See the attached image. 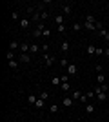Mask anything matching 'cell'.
Wrapping results in <instances>:
<instances>
[{"label":"cell","mask_w":109,"mask_h":122,"mask_svg":"<svg viewBox=\"0 0 109 122\" xmlns=\"http://www.w3.org/2000/svg\"><path fill=\"white\" fill-rule=\"evenodd\" d=\"M58 31H60V33H66V25H64V24L58 25Z\"/></svg>","instance_id":"35"},{"label":"cell","mask_w":109,"mask_h":122,"mask_svg":"<svg viewBox=\"0 0 109 122\" xmlns=\"http://www.w3.org/2000/svg\"><path fill=\"white\" fill-rule=\"evenodd\" d=\"M60 87H62V91H64V93L71 91V86H69V82H62V84H60Z\"/></svg>","instance_id":"10"},{"label":"cell","mask_w":109,"mask_h":122,"mask_svg":"<svg viewBox=\"0 0 109 122\" xmlns=\"http://www.w3.org/2000/svg\"><path fill=\"white\" fill-rule=\"evenodd\" d=\"M60 64H62V67H67V66H69L67 58H62V60H60Z\"/></svg>","instance_id":"33"},{"label":"cell","mask_w":109,"mask_h":122,"mask_svg":"<svg viewBox=\"0 0 109 122\" xmlns=\"http://www.w3.org/2000/svg\"><path fill=\"white\" fill-rule=\"evenodd\" d=\"M49 35H51V29H49V27H46V29L42 31V36H47V38H49Z\"/></svg>","instance_id":"26"},{"label":"cell","mask_w":109,"mask_h":122,"mask_svg":"<svg viewBox=\"0 0 109 122\" xmlns=\"http://www.w3.org/2000/svg\"><path fill=\"white\" fill-rule=\"evenodd\" d=\"M96 80H98V86H100V84H105V75H104V73H98Z\"/></svg>","instance_id":"15"},{"label":"cell","mask_w":109,"mask_h":122,"mask_svg":"<svg viewBox=\"0 0 109 122\" xmlns=\"http://www.w3.org/2000/svg\"><path fill=\"white\" fill-rule=\"evenodd\" d=\"M73 104H75V100H73L71 97H66V98L62 100V106H64V107H71Z\"/></svg>","instance_id":"6"},{"label":"cell","mask_w":109,"mask_h":122,"mask_svg":"<svg viewBox=\"0 0 109 122\" xmlns=\"http://www.w3.org/2000/svg\"><path fill=\"white\" fill-rule=\"evenodd\" d=\"M85 53H87L89 56L96 55V47H95V46H87V49H85Z\"/></svg>","instance_id":"9"},{"label":"cell","mask_w":109,"mask_h":122,"mask_svg":"<svg viewBox=\"0 0 109 122\" xmlns=\"http://www.w3.org/2000/svg\"><path fill=\"white\" fill-rule=\"evenodd\" d=\"M60 47H62V51H69V42H67V40H64Z\"/></svg>","instance_id":"24"},{"label":"cell","mask_w":109,"mask_h":122,"mask_svg":"<svg viewBox=\"0 0 109 122\" xmlns=\"http://www.w3.org/2000/svg\"><path fill=\"white\" fill-rule=\"evenodd\" d=\"M76 73H78V66L76 64H69L67 66V75L73 76V75H76Z\"/></svg>","instance_id":"2"},{"label":"cell","mask_w":109,"mask_h":122,"mask_svg":"<svg viewBox=\"0 0 109 122\" xmlns=\"http://www.w3.org/2000/svg\"><path fill=\"white\" fill-rule=\"evenodd\" d=\"M104 55H105V56H107V58H109V47H107V49H105V53H104Z\"/></svg>","instance_id":"37"},{"label":"cell","mask_w":109,"mask_h":122,"mask_svg":"<svg viewBox=\"0 0 109 122\" xmlns=\"http://www.w3.org/2000/svg\"><path fill=\"white\" fill-rule=\"evenodd\" d=\"M35 107H40V109H42V107H46V100H42V98H40V97H38V100H36V104H35Z\"/></svg>","instance_id":"16"},{"label":"cell","mask_w":109,"mask_h":122,"mask_svg":"<svg viewBox=\"0 0 109 122\" xmlns=\"http://www.w3.org/2000/svg\"><path fill=\"white\" fill-rule=\"evenodd\" d=\"M29 49H31V44H27V42H22L20 44V51L22 53H29Z\"/></svg>","instance_id":"7"},{"label":"cell","mask_w":109,"mask_h":122,"mask_svg":"<svg viewBox=\"0 0 109 122\" xmlns=\"http://www.w3.org/2000/svg\"><path fill=\"white\" fill-rule=\"evenodd\" d=\"M40 18H42V20H47V18H49V11H42V13H40Z\"/></svg>","instance_id":"25"},{"label":"cell","mask_w":109,"mask_h":122,"mask_svg":"<svg viewBox=\"0 0 109 122\" xmlns=\"http://www.w3.org/2000/svg\"><path fill=\"white\" fill-rule=\"evenodd\" d=\"M71 5H62V13H64V15H71Z\"/></svg>","instance_id":"18"},{"label":"cell","mask_w":109,"mask_h":122,"mask_svg":"<svg viewBox=\"0 0 109 122\" xmlns=\"http://www.w3.org/2000/svg\"><path fill=\"white\" fill-rule=\"evenodd\" d=\"M58 109H60L58 104H51V106H49V111H51V113H58Z\"/></svg>","instance_id":"21"},{"label":"cell","mask_w":109,"mask_h":122,"mask_svg":"<svg viewBox=\"0 0 109 122\" xmlns=\"http://www.w3.org/2000/svg\"><path fill=\"white\" fill-rule=\"evenodd\" d=\"M33 36H35V38H38V36H42V31L38 29V27H36V29L33 31Z\"/></svg>","instance_id":"27"},{"label":"cell","mask_w":109,"mask_h":122,"mask_svg":"<svg viewBox=\"0 0 109 122\" xmlns=\"http://www.w3.org/2000/svg\"><path fill=\"white\" fill-rule=\"evenodd\" d=\"M100 89H102V91H104V93H107L109 86H107V84H100Z\"/></svg>","instance_id":"32"},{"label":"cell","mask_w":109,"mask_h":122,"mask_svg":"<svg viewBox=\"0 0 109 122\" xmlns=\"http://www.w3.org/2000/svg\"><path fill=\"white\" fill-rule=\"evenodd\" d=\"M40 49H42V47L38 46V44H31V49H29V53H33V55H35V53H38Z\"/></svg>","instance_id":"11"},{"label":"cell","mask_w":109,"mask_h":122,"mask_svg":"<svg viewBox=\"0 0 109 122\" xmlns=\"http://www.w3.org/2000/svg\"><path fill=\"white\" fill-rule=\"evenodd\" d=\"M96 18H95L93 15H87L85 16V20H84V27H85V29L87 31H96Z\"/></svg>","instance_id":"1"},{"label":"cell","mask_w":109,"mask_h":122,"mask_svg":"<svg viewBox=\"0 0 109 122\" xmlns=\"http://www.w3.org/2000/svg\"><path fill=\"white\" fill-rule=\"evenodd\" d=\"M82 95H84V93H82V91H78V89H75V91H73V93H71V95H69V97H71V98H73V100L76 102V100H80V98H82Z\"/></svg>","instance_id":"5"},{"label":"cell","mask_w":109,"mask_h":122,"mask_svg":"<svg viewBox=\"0 0 109 122\" xmlns=\"http://www.w3.org/2000/svg\"><path fill=\"white\" fill-rule=\"evenodd\" d=\"M18 47H20V44H18L16 40H11L9 42V51H16Z\"/></svg>","instance_id":"8"},{"label":"cell","mask_w":109,"mask_h":122,"mask_svg":"<svg viewBox=\"0 0 109 122\" xmlns=\"http://www.w3.org/2000/svg\"><path fill=\"white\" fill-rule=\"evenodd\" d=\"M104 53H105V49H102V47H96V55H98V56H102Z\"/></svg>","instance_id":"31"},{"label":"cell","mask_w":109,"mask_h":122,"mask_svg":"<svg viewBox=\"0 0 109 122\" xmlns=\"http://www.w3.org/2000/svg\"><path fill=\"white\" fill-rule=\"evenodd\" d=\"M102 69H104V67H102V64H96V71L102 73Z\"/></svg>","instance_id":"36"},{"label":"cell","mask_w":109,"mask_h":122,"mask_svg":"<svg viewBox=\"0 0 109 122\" xmlns=\"http://www.w3.org/2000/svg\"><path fill=\"white\" fill-rule=\"evenodd\" d=\"M36 100H38V97H36V95H29V97H27V102H29V104H33V106L36 104Z\"/></svg>","instance_id":"17"},{"label":"cell","mask_w":109,"mask_h":122,"mask_svg":"<svg viewBox=\"0 0 109 122\" xmlns=\"http://www.w3.org/2000/svg\"><path fill=\"white\" fill-rule=\"evenodd\" d=\"M11 16H13V20H18V13H16V11H13V13H11Z\"/></svg>","instance_id":"34"},{"label":"cell","mask_w":109,"mask_h":122,"mask_svg":"<svg viewBox=\"0 0 109 122\" xmlns=\"http://www.w3.org/2000/svg\"><path fill=\"white\" fill-rule=\"evenodd\" d=\"M107 64H109V58H107Z\"/></svg>","instance_id":"38"},{"label":"cell","mask_w":109,"mask_h":122,"mask_svg":"<svg viewBox=\"0 0 109 122\" xmlns=\"http://www.w3.org/2000/svg\"><path fill=\"white\" fill-rule=\"evenodd\" d=\"M82 27H84V24H78V22H76L75 25H73V29H75V31H80Z\"/></svg>","instance_id":"29"},{"label":"cell","mask_w":109,"mask_h":122,"mask_svg":"<svg viewBox=\"0 0 109 122\" xmlns=\"http://www.w3.org/2000/svg\"><path fill=\"white\" fill-rule=\"evenodd\" d=\"M38 97H40V98H42V100H46V102H47V98H49V95H47V93H46V91H42V93H40V95H38Z\"/></svg>","instance_id":"28"},{"label":"cell","mask_w":109,"mask_h":122,"mask_svg":"<svg viewBox=\"0 0 109 122\" xmlns=\"http://www.w3.org/2000/svg\"><path fill=\"white\" fill-rule=\"evenodd\" d=\"M18 62L29 64V62H31V56H29V53H22V55H20V58H18Z\"/></svg>","instance_id":"4"},{"label":"cell","mask_w":109,"mask_h":122,"mask_svg":"<svg viewBox=\"0 0 109 122\" xmlns=\"http://www.w3.org/2000/svg\"><path fill=\"white\" fill-rule=\"evenodd\" d=\"M15 60V51H7V62Z\"/></svg>","instance_id":"23"},{"label":"cell","mask_w":109,"mask_h":122,"mask_svg":"<svg viewBox=\"0 0 109 122\" xmlns=\"http://www.w3.org/2000/svg\"><path fill=\"white\" fill-rule=\"evenodd\" d=\"M55 24H57V25H62V24H64L62 15H57V16H55Z\"/></svg>","instance_id":"20"},{"label":"cell","mask_w":109,"mask_h":122,"mask_svg":"<svg viewBox=\"0 0 109 122\" xmlns=\"http://www.w3.org/2000/svg\"><path fill=\"white\" fill-rule=\"evenodd\" d=\"M87 100H89V98H87V95L84 93V95H82V98H80V102H82V104H87Z\"/></svg>","instance_id":"30"},{"label":"cell","mask_w":109,"mask_h":122,"mask_svg":"<svg viewBox=\"0 0 109 122\" xmlns=\"http://www.w3.org/2000/svg\"><path fill=\"white\" fill-rule=\"evenodd\" d=\"M85 113H89V115L95 113V106H93V104H85Z\"/></svg>","instance_id":"19"},{"label":"cell","mask_w":109,"mask_h":122,"mask_svg":"<svg viewBox=\"0 0 109 122\" xmlns=\"http://www.w3.org/2000/svg\"><path fill=\"white\" fill-rule=\"evenodd\" d=\"M51 84H53V86H60V84H62V78H60V76H53Z\"/></svg>","instance_id":"13"},{"label":"cell","mask_w":109,"mask_h":122,"mask_svg":"<svg viewBox=\"0 0 109 122\" xmlns=\"http://www.w3.org/2000/svg\"><path fill=\"white\" fill-rule=\"evenodd\" d=\"M29 24H31V22L27 20V18H24V20H20V27H22V29H27V27H29Z\"/></svg>","instance_id":"14"},{"label":"cell","mask_w":109,"mask_h":122,"mask_svg":"<svg viewBox=\"0 0 109 122\" xmlns=\"http://www.w3.org/2000/svg\"><path fill=\"white\" fill-rule=\"evenodd\" d=\"M100 36H102L105 42H109V31L107 29H102V31H100Z\"/></svg>","instance_id":"12"},{"label":"cell","mask_w":109,"mask_h":122,"mask_svg":"<svg viewBox=\"0 0 109 122\" xmlns=\"http://www.w3.org/2000/svg\"><path fill=\"white\" fill-rule=\"evenodd\" d=\"M7 64H9L11 69H18V60H11V62H7Z\"/></svg>","instance_id":"22"},{"label":"cell","mask_w":109,"mask_h":122,"mask_svg":"<svg viewBox=\"0 0 109 122\" xmlns=\"http://www.w3.org/2000/svg\"><path fill=\"white\" fill-rule=\"evenodd\" d=\"M44 62L47 64V67H49V66H53V62H55V56H53V55H49V53H44Z\"/></svg>","instance_id":"3"}]
</instances>
